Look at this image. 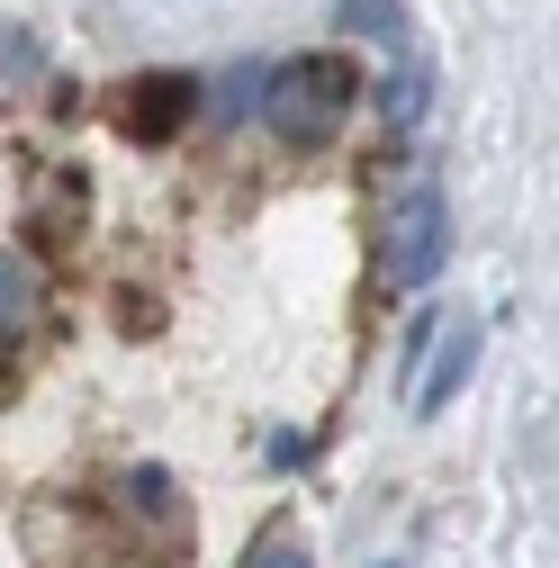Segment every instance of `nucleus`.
Instances as JSON below:
<instances>
[{
    "instance_id": "nucleus-5",
    "label": "nucleus",
    "mask_w": 559,
    "mask_h": 568,
    "mask_svg": "<svg viewBox=\"0 0 559 568\" xmlns=\"http://www.w3.org/2000/svg\"><path fill=\"white\" fill-rule=\"evenodd\" d=\"M425 91H434V73H425V54H406L397 73L379 82V109H388L397 126H415V118H425Z\"/></svg>"
},
{
    "instance_id": "nucleus-1",
    "label": "nucleus",
    "mask_w": 559,
    "mask_h": 568,
    "mask_svg": "<svg viewBox=\"0 0 559 568\" xmlns=\"http://www.w3.org/2000/svg\"><path fill=\"white\" fill-rule=\"evenodd\" d=\"M262 126L280 135V145H325V135L343 126V100H353V73H343L334 54H298L280 63V73H262Z\"/></svg>"
},
{
    "instance_id": "nucleus-6",
    "label": "nucleus",
    "mask_w": 559,
    "mask_h": 568,
    "mask_svg": "<svg viewBox=\"0 0 559 568\" xmlns=\"http://www.w3.org/2000/svg\"><path fill=\"white\" fill-rule=\"evenodd\" d=\"M28 316H37V280H28L19 253H0V334H19Z\"/></svg>"
},
{
    "instance_id": "nucleus-7",
    "label": "nucleus",
    "mask_w": 559,
    "mask_h": 568,
    "mask_svg": "<svg viewBox=\"0 0 559 568\" xmlns=\"http://www.w3.org/2000/svg\"><path fill=\"white\" fill-rule=\"evenodd\" d=\"M343 28H362V37H388V45H406V10H397V0H343Z\"/></svg>"
},
{
    "instance_id": "nucleus-8",
    "label": "nucleus",
    "mask_w": 559,
    "mask_h": 568,
    "mask_svg": "<svg viewBox=\"0 0 559 568\" xmlns=\"http://www.w3.org/2000/svg\"><path fill=\"white\" fill-rule=\"evenodd\" d=\"M126 496H135L145 515H172V478H163V469H135V478H126Z\"/></svg>"
},
{
    "instance_id": "nucleus-9",
    "label": "nucleus",
    "mask_w": 559,
    "mask_h": 568,
    "mask_svg": "<svg viewBox=\"0 0 559 568\" xmlns=\"http://www.w3.org/2000/svg\"><path fill=\"white\" fill-rule=\"evenodd\" d=\"M244 568H307V541H289V532H271V541H262V550H253Z\"/></svg>"
},
{
    "instance_id": "nucleus-10",
    "label": "nucleus",
    "mask_w": 559,
    "mask_h": 568,
    "mask_svg": "<svg viewBox=\"0 0 559 568\" xmlns=\"http://www.w3.org/2000/svg\"><path fill=\"white\" fill-rule=\"evenodd\" d=\"M379 568H397V559H379Z\"/></svg>"
},
{
    "instance_id": "nucleus-4",
    "label": "nucleus",
    "mask_w": 559,
    "mask_h": 568,
    "mask_svg": "<svg viewBox=\"0 0 559 568\" xmlns=\"http://www.w3.org/2000/svg\"><path fill=\"white\" fill-rule=\"evenodd\" d=\"M469 371H478V316H460L451 334H443V352H434V362H425V388H415V415H443L460 388H469Z\"/></svg>"
},
{
    "instance_id": "nucleus-3",
    "label": "nucleus",
    "mask_w": 559,
    "mask_h": 568,
    "mask_svg": "<svg viewBox=\"0 0 559 568\" xmlns=\"http://www.w3.org/2000/svg\"><path fill=\"white\" fill-rule=\"evenodd\" d=\"M190 91H199V82H181V73H145V82H135V91L118 100V126L135 135V145H163V135H172V126L199 109Z\"/></svg>"
},
{
    "instance_id": "nucleus-2",
    "label": "nucleus",
    "mask_w": 559,
    "mask_h": 568,
    "mask_svg": "<svg viewBox=\"0 0 559 568\" xmlns=\"http://www.w3.org/2000/svg\"><path fill=\"white\" fill-rule=\"evenodd\" d=\"M443 262H451V207H443V190L425 181V190H406V199H397L388 244H379V271L397 280V290H425Z\"/></svg>"
}]
</instances>
